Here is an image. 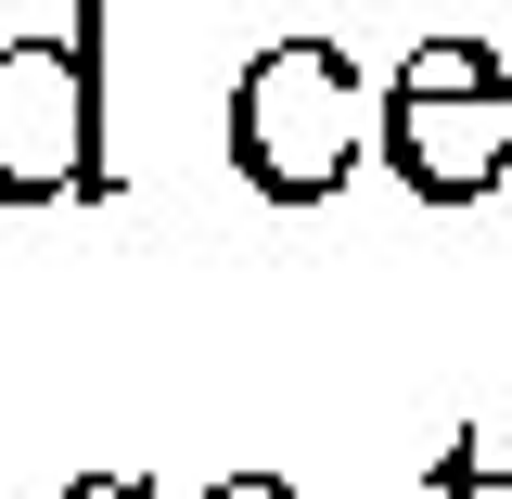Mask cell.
<instances>
[{
	"label": "cell",
	"instance_id": "obj_1",
	"mask_svg": "<svg viewBox=\"0 0 512 499\" xmlns=\"http://www.w3.org/2000/svg\"><path fill=\"white\" fill-rule=\"evenodd\" d=\"M384 167L423 205H474L512 167V52L500 39H410L384 77Z\"/></svg>",
	"mask_w": 512,
	"mask_h": 499
},
{
	"label": "cell",
	"instance_id": "obj_2",
	"mask_svg": "<svg viewBox=\"0 0 512 499\" xmlns=\"http://www.w3.org/2000/svg\"><path fill=\"white\" fill-rule=\"evenodd\" d=\"M231 167L269 205H333L359 167V64L333 39H269L231 77Z\"/></svg>",
	"mask_w": 512,
	"mask_h": 499
},
{
	"label": "cell",
	"instance_id": "obj_3",
	"mask_svg": "<svg viewBox=\"0 0 512 499\" xmlns=\"http://www.w3.org/2000/svg\"><path fill=\"white\" fill-rule=\"evenodd\" d=\"M103 192V52L90 26L0 39V205H77Z\"/></svg>",
	"mask_w": 512,
	"mask_h": 499
},
{
	"label": "cell",
	"instance_id": "obj_4",
	"mask_svg": "<svg viewBox=\"0 0 512 499\" xmlns=\"http://www.w3.org/2000/svg\"><path fill=\"white\" fill-rule=\"evenodd\" d=\"M436 499H512V448L500 436H448L436 448Z\"/></svg>",
	"mask_w": 512,
	"mask_h": 499
},
{
	"label": "cell",
	"instance_id": "obj_5",
	"mask_svg": "<svg viewBox=\"0 0 512 499\" xmlns=\"http://www.w3.org/2000/svg\"><path fill=\"white\" fill-rule=\"evenodd\" d=\"M205 499H295V487H282V474H218Z\"/></svg>",
	"mask_w": 512,
	"mask_h": 499
}]
</instances>
